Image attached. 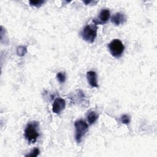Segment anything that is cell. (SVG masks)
Here are the masks:
<instances>
[{"mask_svg": "<svg viewBox=\"0 0 157 157\" xmlns=\"http://www.w3.org/2000/svg\"><path fill=\"white\" fill-rule=\"evenodd\" d=\"M98 117H99V115L96 112H94V111L90 112L88 113L87 117H86L87 121H88V123L90 124H92L94 123L96 121V120H98Z\"/></svg>", "mask_w": 157, "mask_h": 157, "instance_id": "obj_9", "label": "cell"}, {"mask_svg": "<svg viewBox=\"0 0 157 157\" xmlns=\"http://www.w3.org/2000/svg\"><path fill=\"white\" fill-rule=\"evenodd\" d=\"M75 132V139L77 143H80L82 138L84 137L85 134L88 130V126L87 123L82 120H78L74 123Z\"/></svg>", "mask_w": 157, "mask_h": 157, "instance_id": "obj_3", "label": "cell"}, {"mask_svg": "<svg viewBox=\"0 0 157 157\" xmlns=\"http://www.w3.org/2000/svg\"><path fill=\"white\" fill-rule=\"evenodd\" d=\"M110 17V11L107 9H102L99 14L98 18H94L93 20V23L97 25H102L107 22Z\"/></svg>", "mask_w": 157, "mask_h": 157, "instance_id": "obj_5", "label": "cell"}, {"mask_svg": "<svg viewBox=\"0 0 157 157\" xmlns=\"http://www.w3.org/2000/svg\"><path fill=\"white\" fill-rule=\"evenodd\" d=\"M98 26L96 24H90L86 25L81 32L82 39L89 42L93 43L97 36Z\"/></svg>", "mask_w": 157, "mask_h": 157, "instance_id": "obj_2", "label": "cell"}, {"mask_svg": "<svg viewBox=\"0 0 157 157\" xmlns=\"http://www.w3.org/2000/svg\"><path fill=\"white\" fill-rule=\"evenodd\" d=\"M111 55L115 58H120L124 50V46L119 39H115L112 40L108 45Z\"/></svg>", "mask_w": 157, "mask_h": 157, "instance_id": "obj_4", "label": "cell"}, {"mask_svg": "<svg viewBox=\"0 0 157 157\" xmlns=\"http://www.w3.org/2000/svg\"><path fill=\"white\" fill-rule=\"evenodd\" d=\"M120 121L123 124H128L129 123H130V121H131V118L130 117L127 115V114H124V115H123L121 118H120Z\"/></svg>", "mask_w": 157, "mask_h": 157, "instance_id": "obj_12", "label": "cell"}, {"mask_svg": "<svg viewBox=\"0 0 157 157\" xmlns=\"http://www.w3.org/2000/svg\"><path fill=\"white\" fill-rule=\"evenodd\" d=\"M65 107V101L61 98H57L53 101L52 105V111L53 113L58 114L60 113L64 109Z\"/></svg>", "mask_w": 157, "mask_h": 157, "instance_id": "obj_6", "label": "cell"}, {"mask_svg": "<svg viewBox=\"0 0 157 157\" xmlns=\"http://www.w3.org/2000/svg\"><path fill=\"white\" fill-rule=\"evenodd\" d=\"M27 52V48L25 46H18L17 48V53L20 56H23Z\"/></svg>", "mask_w": 157, "mask_h": 157, "instance_id": "obj_10", "label": "cell"}, {"mask_svg": "<svg viewBox=\"0 0 157 157\" xmlns=\"http://www.w3.org/2000/svg\"><path fill=\"white\" fill-rule=\"evenodd\" d=\"M44 2L45 1L43 0H31L29 2L31 6L39 7L41 6V5H42L44 3Z\"/></svg>", "mask_w": 157, "mask_h": 157, "instance_id": "obj_11", "label": "cell"}, {"mask_svg": "<svg viewBox=\"0 0 157 157\" xmlns=\"http://www.w3.org/2000/svg\"><path fill=\"white\" fill-rule=\"evenodd\" d=\"M86 79L91 87L98 88V80H97V74L94 71H90L86 72Z\"/></svg>", "mask_w": 157, "mask_h": 157, "instance_id": "obj_8", "label": "cell"}, {"mask_svg": "<svg viewBox=\"0 0 157 157\" xmlns=\"http://www.w3.org/2000/svg\"><path fill=\"white\" fill-rule=\"evenodd\" d=\"M39 150L38 148H34L31 152L28 155H26V156H33V157H36V156H37L39 154Z\"/></svg>", "mask_w": 157, "mask_h": 157, "instance_id": "obj_14", "label": "cell"}, {"mask_svg": "<svg viewBox=\"0 0 157 157\" xmlns=\"http://www.w3.org/2000/svg\"><path fill=\"white\" fill-rule=\"evenodd\" d=\"M126 21V15L121 12H117L111 17V22L116 26H119Z\"/></svg>", "mask_w": 157, "mask_h": 157, "instance_id": "obj_7", "label": "cell"}, {"mask_svg": "<svg viewBox=\"0 0 157 157\" xmlns=\"http://www.w3.org/2000/svg\"><path fill=\"white\" fill-rule=\"evenodd\" d=\"M56 78L61 83H64L66 80V75L63 72H58L56 74Z\"/></svg>", "mask_w": 157, "mask_h": 157, "instance_id": "obj_13", "label": "cell"}, {"mask_svg": "<svg viewBox=\"0 0 157 157\" xmlns=\"http://www.w3.org/2000/svg\"><path fill=\"white\" fill-rule=\"evenodd\" d=\"M39 123L36 121L29 122L25 129V137L29 143L34 144L36 142L39 134L37 131Z\"/></svg>", "mask_w": 157, "mask_h": 157, "instance_id": "obj_1", "label": "cell"}]
</instances>
